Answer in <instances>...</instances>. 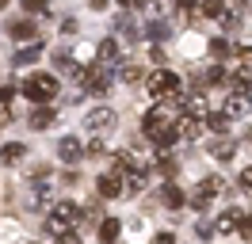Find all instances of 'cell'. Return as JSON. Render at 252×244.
Listing matches in <instances>:
<instances>
[{"label":"cell","mask_w":252,"mask_h":244,"mask_svg":"<svg viewBox=\"0 0 252 244\" xmlns=\"http://www.w3.org/2000/svg\"><path fill=\"white\" fill-rule=\"evenodd\" d=\"M176 111H164V107H153L149 115H145V137L157 145V149H172L176 141H180V126L172 122Z\"/></svg>","instance_id":"obj_1"},{"label":"cell","mask_w":252,"mask_h":244,"mask_svg":"<svg viewBox=\"0 0 252 244\" xmlns=\"http://www.w3.org/2000/svg\"><path fill=\"white\" fill-rule=\"evenodd\" d=\"M84 221V210L77 202H58L46 217V233L58 237V241H77V225Z\"/></svg>","instance_id":"obj_2"},{"label":"cell","mask_w":252,"mask_h":244,"mask_svg":"<svg viewBox=\"0 0 252 244\" xmlns=\"http://www.w3.org/2000/svg\"><path fill=\"white\" fill-rule=\"evenodd\" d=\"M19 92H23L31 103H50V99L58 95V80H54L50 73H31L27 80H23V88H19Z\"/></svg>","instance_id":"obj_3"},{"label":"cell","mask_w":252,"mask_h":244,"mask_svg":"<svg viewBox=\"0 0 252 244\" xmlns=\"http://www.w3.org/2000/svg\"><path fill=\"white\" fill-rule=\"evenodd\" d=\"M145 88H149L153 99H176V95H180V76L168 73V69H157V73H149Z\"/></svg>","instance_id":"obj_4"},{"label":"cell","mask_w":252,"mask_h":244,"mask_svg":"<svg viewBox=\"0 0 252 244\" xmlns=\"http://www.w3.org/2000/svg\"><path fill=\"white\" fill-rule=\"evenodd\" d=\"M221 191H225V183H221L218 176H206V180L191 191V206H195V210H210V202H214Z\"/></svg>","instance_id":"obj_5"},{"label":"cell","mask_w":252,"mask_h":244,"mask_svg":"<svg viewBox=\"0 0 252 244\" xmlns=\"http://www.w3.org/2000/svg\"><path fill=\"white\" fill-rule=\"evenodd\" d=\"M115 122H119V115H115L111 107H92V111L84 115V126H88L92 134H107Z\"/></svg>","instance_id":"obj_6"},{"label":"cell","mask_w":252,"mask_h":244,"mask_svg":"<svg viewBox=\"0 0 252 244\" xmlns=\"http://www.w3.org/2000/svg\"><path fill=\"white\" fill-rule=\"evenodd\" d=\"M84 88L92 92V95H107V88H111V65H95V69H88L84 73Z\"/></svg>","instance_id":"obj_7"},{"label":"cell","mask_w":252,"mask_h":244,"mask_svg":"<svg viewBox=\"0 0 252 244\" xmlns=\"http://www.w3.org/2000/svg\"><path fill=\"white\" fill-rule=\"evenodd\" d=\"M119 176H123V191L126 195H138L145 183H149V168L145 164H130L126 172H119Z\"/></svg>","instance_id":"obj_8"},{"label":"cell","mask_w":252,"mask_h":244,"mask_svg":"<svg viewBox=\"0 0 252 244\" xmlns=\"http://www.w3.org/2000/svg\"><path fill=\"white\" fill-rule=\"evenodd\" d=\"M203 15L218 19L221 27H237V12L225 4V0H203Z\"/></svg>","instance_id":"obj_9"},{"label":"cell","mask_w":252,"mask_h":244,"mask_svg":"<svg viewBox=\"0 0 252 244\" xmlns=\"http://www.w3.org/2000/svg\"><path fill=\"white\" fill-rule=\"evenodd\" d=\"M249 107H252V95H249V92H229V95H225V103H221V111H225L229 119H245V115H249Z\"/></svg>","instance_id":"obj_10"},{"label":"cell","mask_w":252,"mask_h":244,"mask_svg":"<svg viewBox=\"0 0 252 244\" xmlns=\"http://www.w3.org/2000/svg\"><path fill=\"white\" fill-rule=\"evenodd\" d=\"M241 221H245V214L237 210V206H229L225 214H218V237H229V233H241Z\"/></svg>","instance_id":"obj_11"},{"label":"cell","mask_w":252,"mask_h":244,"mask_svg":"<svg viewBox=\"0 0 252 244\" xmlns=\"http://www.w3.org/2000/svg\"><path fill=\"white\" fill-rule=\"evenodd\" d=\"M58 122V111L50 103H34V111H31V130H50Z\"/></svg>","instance_id":"obj_12"},{"label":"cell","mask_w":252,"mask_h":244,"mask_svg":"<svg viewBox=\"0 0 252 244\" xmlns=\"http://www.w3.org/2000/svg\"><path fill=\"white\" fill-rule=\"evenodd\" d=\"M31 198H34V206H38V210H54V206H58V191H54V183H50V180L38 183Z\"/></svg>","instance_id":"obj_13"},{"label":"cell","mask_w":252,"mask_h":244,"mask_svg":"<svg viewBox=\"0 0 252 244\" xmlns=\"http://www.w3.org/2000/svg\"><path fill=\"white\" fill-rule=\"evenodd\" d=\"M95 191H99V198H115V195H123V176H119V172H111V176H99V180H95Z\"/></svg>","instance_id":"obj_14"},{"label":"cell","mask_w":252,"mask_h":244,"mask_svg":"<svg viewBox=\"0 0 252 244\" xmlns=\"http://www.w3.org/2000/svg\"><path fill=\"white\" fill-rule=\"evenodd\" d=\"M80 141L77 137H62V141H58V156H62V164H77L80 160Z\"/></svg>","instance_id":"obj_15"},{"label":"cell","mask_w":252,"mask_h":244,"mask_svg":"<svg viewBox=\"0 0 252 244\" xmlns=\"http://www.w3.org/2000/svg\"><path fill=\"white\" fill-rule=\"evenodd\" d=\"M8 34H12L16 42H38V30H34L31 19H19V23H12V27H8Z\"/></svg>","instance_id":"obj_16"},{"label":"cell","mask_w":252,"mask_h":244,"mask_svg":"<svg viewBox=\"0 0 252 244\" xmlns=\"http://www.w3.org/2000/svg\"><path fill=\"white\" fill-rule=\"evenodd\" d=\"M160 202H164L168 210H180V206L188 202V195H184V191H180L176 183H164V187H160Z\"/></svg>","instance_id":"obj_17"},{"label":"cell","mask_w":252,"mask_h":244,"mask_svg":"<svg viewBox=\"0 0 252 244\" xmlns=\"http://www.w3.org/2000/svg\"><path fill=\"white\" fill-rule=\"evenodd\" d=\"M95 61H103V65H119V38H103L99 50H95Z\"/></svg>","instance_id":"obj_18"},{"label":"cell","mask_w":252,"mask_h":244,"mask_svg":"<svg viewBox=\"0 0 252 244\" xmlns=\"http://www.w3.org/2000/svg\"><path fill=\"white\" fill-rule=\"evenodd\" d=\"M38 58H42V46H38V42H27V46H23V50L16 54V58H12V65H19V69H27V65H34Z\"/></svg>","instance_id":"obj_19"},{"label":"cell","mask_w":252,"mask_h":244,"mask_svg":"<svg viewBox=\"0 0 252 244\" xmlns=\"http://www.w3.org/2000/svg\"><path fill=\"white\" fill-rule=\"evenodd\" d=\"M233 152H237V145L225 134H218V141L210 145V156H214V160H233Z\"/></svg>","instance_id":"obj_20"},{"label":"cell","mask_w":252,"mask_h":244,"mask_svg":"<svg viewBox=\"0 0 252 244\" xmlns=\"http://www.w3.org/2000/svg\"><path fill=\"white\" fill-rule=\"evenodd\" d=\"M23 156H27V149H23L19 141H8V145L0 149V164H19Z\"/></svg>","instance_id":"obj_21"},{"label":"cell","mask_w":252,"mask_h":244,"mask_svg":"<svg viewBox=\"0 0 252 244\" xmlns=\"http://www.w3.org/2000/svg\"><path fill=\"white\" fill-rule=\"evenodd\" d=\"M119 233H123V221H119V217H103V221H99V241H119Z\"/></svg>","instance_id":"obj_22"},{"label":"cell","mask_w":252,"mask_h":244,"mask_svg":"<svg viewBox=\"0 0 252 244\" xmlns=\"http://www.w3.org/2000/svg\"><path fill=\"white\" fill-rule=\"evenodd\" d=\"M188 111H191V115H199V119H206L214 107H210V99H206V95H191V99H188Z\"/></svg>","instance_id":"obj_23"},{"label":"cell","mask_w":252,"mask_h":244,"mask_svg":"<svg viewBox=\"0 0 252 244\" xmlns=\"http://www.w3.org/2000/svg\"><path fill=\"white\" fill-rule=\"evenodd\" d=\"M103 217H107V214H103V206H99V202H88V206H84V221H80V225H99Z\"/></svg>","instance_id":"obj_24"},{"label":"cell","mask_w":252,"mask_h":244,"mask_svg":"<svg viewBox=\"0 0 252 244\" xmlns=\"http://www.w3.org/2000/svg\"><path fill=\"white\" fill-rule=\"evenodd\" d=\"M229 88H233V92H252V73H249V69L233 73V76H229Z\"/></svg>","instance_id":"obj_25"},{"label":"cell","mask_w":252,"mask_h":244,"mask_svg":"<svg viewBox=\"0 0 252 244\" xmlns=\"http://www.w3.org/2000/svg\"><path fill=\"white\" fill-rule=\"evenodd\" d=\"M157 164H160V172H164V176H176V172H180V160H176V156H168V152L160 156Z\"/></svg>","instance_id":"obj_26"},{"label":"cell","mask_w":252,"mask_h":244,"mask_svg":"<svg viewBox=\"0 0 252 244\" xmlns=\"http://www.w3.org/2000/svg\"><path fill=\"white\" fill-rule=\"evenodd\" d=\"M19 4H23V8H27L31 15H42V12L50 8V0H19Z\"/></svg>","instance_id":"obj_27"},{"label":"cell","mask_w":252,"mask_h":244,"mask_svg":"<svg viewBox=\"0 0 252 244\" xmlns=\"http://www.w3.org/2000/svg\"><path fill=\"white\" fill-rule=\"evenodd\" d=\"M153 42H160V38H168V23H149V30H145Z\"/></svg>","instance_id":"obj_28"},{"label":"cell","mask_w":252,"mask_h":244,"mask_svg":"<svg viewBox=\"0 0 252 244\" xmlns=\"http://www.w3.org/2000/svg\"><path fill=\"white\" fill-rule=\"evenodd\" d=\"M210 50H214V54H218V58H225V54H229V50H233V46L225 42V38H214V42H210Z\"/></svg>","instance_id":"obj_29"},{"label":"cell","mask_w":252,"mask_h":244,"mask_svg":"<svg viewBox=\"0 0 252 244\" xmlns=\"http://www.w3.org/2000/svg\"><path fill=\"white\" fill-rule=\"evenodd\" d=\"M138 69H134V65H123V69H119V80H126V84H130V80H138Z\"/></svg>","instance_id":"obj_30"},{"label":"cell","mask_w":252,"mask_h":244,"mask_svg":"<svg viewBox=\"0 0 252 244\" xmlns=\"http://www.w3.org/2000/svg\"><path fill=\"white\" fill-rule=\"evenodd\" d=\"M103 149H107V145H103V137H92V145H88V156H103Z\"/></svg>","instance_id":"obj_31"},{"label":"cell","mask_w":252,"mask_h":244,"mask_svg":"<svg viewBox=\"0 0 252 244\" xmlns=\"http://www.w3.org/2000/svg\"><path fill=\"white\" fill-rule=\"evenodd\" d=\"M241 187H245V191H252V168H245V172H241Z\"/></svg>","instance_id":"obj_32"},{"label":"cell","mask_w":252,"mask_h":244,"mask_svg":"<svg viewBox=\"0 0 252 244\" xmlns=\"http://www.w3.org/2000/svg\"><path fill=\"white\" fill-rule=\"evenodd\" d=\"M241 237H249V241H252V217H245V221H241Z\"/></svg>","instance_id":"obj_33"},{"label":"cell","mask_w":252,"mask_h":244,"mask_svg":"<svg viewBox=\"0 0 252 244\" xmlns=\"http://www.w3.org/2000/svg\"><path fill=\"white\" fill-rule=\"evenodd\" d=\"M119 4H123L126 12H134V8H142V0H119Z\"/></svg>","instance_id":"obj_34"},{"label":"cell","mask_w":252,"mask_h":244,"mask_svg":"<svg viewBox=\"0 0 252 244\" xmlns=\"http://www.w3.org/2000/svg\"><path fill=\"white\" fill-rule=\"evenodd\" d=\"M88 8H92V12H103V8H107V0H88Z\"/></svg>","instance_id":"obj_35"},{"label":"cell","mask_w":252,"mask_h":244,"mask_svg":"<svg viewBox=\"0 0 252 244\" xmlns=\"http://www.w3.org/2000/svg\"><path fill=\"white\" fill-rule=\"evenodd\" d=\"M4 4H8V0H0V8H4Z\"/></svg>","instance_id":"obj_36"}]
</instances>
